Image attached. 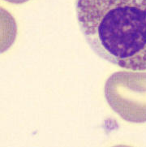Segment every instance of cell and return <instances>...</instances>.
Segmentation results:
<instances>
[{
    "instance_id": "6da1fadb",
    "label": "cell",
    "mask_w": 146,
    "mask_h": 147,
    "mask_svg": "<svg viewBox=\"0 0 146 147\" xmlns=\"http://www.w3.org/2000/svg\"><path fill=\"white\" fill-rule=\"evenodd\" d=\"M76 16L98 56L122 68L146 70V0H76Z\"/></svg>"
},
{
    "instance_id": "7a4b0ae2",
    "label": "cell",
    "mask_w": 146,
    "mask_h": 147,
    "mask_svg": "<svg viewBox=\"0 0 146 147\" xmlns=\"http://www.w3.org/2000/svg\"><path fill=\"white\" fill-rule=\"evenodd\" d=\"M105 97L111 109L127 122H146V72L117 71L107 79Z\"/></svg>"
},
{
    "instance_id": "3957f363",
    "label": "cell",
    "mask_w": 146,
    "mask_h": 147,
    "mask_svg": "<svg viewBox=\"0 0 146 147\" xmlns=\"http://www.w3.org/2000/svg\"><path fill=\"white\" fill-rule=\"evenodd\" d=\"M6 1H8V2H11V3H22L28 1V0H6Z\"/></svg>"
}]
</instances>
